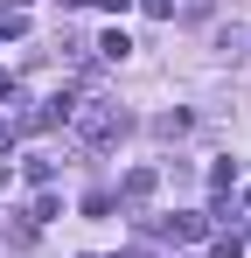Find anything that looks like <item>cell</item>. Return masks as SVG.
Returning a JSON list of instances; mask_svg holds the SVG:
<instances>
[{"label": "cell", "instance_id": "obj_1", "mask_svg": "<svg viewBox=\"0 0 251 258\" xmlns=\"http://www.w3.org/2000/svg\"><path fill=\"white\" fill-rule=\"evenodd\" d=\"M70 133H77L84 147H112L126 133V112L112 98H77V105H70Z\"/></svg>", "mask_w": 251, "mask_h": 258}, {"label": "cell", "instance_id": "obj_2", "mask_svg": "<svg viewBox=\"0 0 251 258\" xmlns=\"http://www.w3.org/2000/svg\"><path fill=\"white\" fill-rule=\"evenodd\" d=\"M161 237L196 244V237H209V216H203V210H174V216H161Z\"/></svg>", "mask_w": 251, "mask_h": 258}, {"label": "cell", "instance_id": "obj_3", "mask_svg": "<svg viewBox=\"0 0 251 258\" xmlns=\"http://www.w3.org/2000/svg\"><path fill=\"white\" fill-rule=\"evenodd\" d=\"M119 196H126V203H147V196H154V168H133L119 181Z\"/></svg>", "mask_w": 251, "mask_h": 258}, {"label": "cell", "instance_id": "obj_4", "mask_svg": "<svg viewBox=\"0 0 251 258\" xmlns=\"http://www.w3.org/2000/svg\"><path fill=\"white\" fill-rule=\"evenodd\" d=\"M98 56H105V63H126V56H133V42H126V28H112V35L98 42Z\"/></svg>", "mask_w": 251, "mask_h": 258}, {"label": "cell", "instance_id": "obj_5", "mask_svg": "<svg viewBox=\"0 0 251 258\" xmlns=\"http://www.w3.org/2000/svg\"><path fill=\"white\" fill-rule=\"evenodd\" d=\"M209 258H244V237H237V230H230V237H216V244H209Z\"/></svg>", "mask_w": 251, "mask_h": 258}, {"label": "cell", "instance_id": "obj_6", "mask_svg": "<svg viewBox=\"0 0 251 258\" xmlns=\"http://www.w3.org/2000/svg\"><path fill=\"white\" fill-rule=\"evenodd\" d=\"M14 35H21V14H14V7H0V42H14Z\"/></svg>", "mask_w": 251, "mask_h": 258}, {"label": "cell", "instance_id": "obj_7", "mask_svg": "<svg viewBox=\"0 0 251 258\" xmlns=\"http://www.w3.org/2000/svg\"><path fill=\"white\" fill-rule=\"evenodd\" d=\"M0 98H7V70H0Z\"/></svg>", "mask_w": 251, "mask_h": 258}, {"label": "cell", "instance_id": "obj_8", "mask_svg": "<svg viewBox=\"0 0 251 258\" xmlns=\"http://www.w3.org/2000/svg\"><path fill=\"white\" fill-rule=\"evenodd\" d=\"M244 203H251V188H244Z\"/></svg>", "mask_w": 251, "mask_h": 258}]
</instances>
